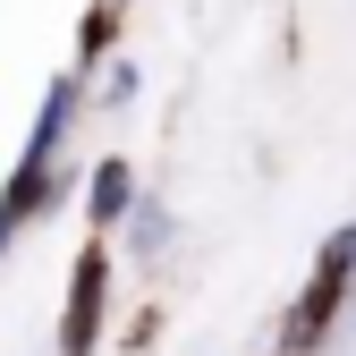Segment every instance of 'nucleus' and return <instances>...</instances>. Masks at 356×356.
Instances as JSON below:
<instances>
[{
    "instance_id": "f257e3e1",
    "label": "nucleus",
    "mask_w": 356,
    "mask_h": 356,
    "mask_svg": "<svg viewBox=\"0 0 356 356\" xmlns=\"http://www.w3.org/2000/svg\"><path fill=\"white\" fill-rule=\"evenodd\" d=\"M94 119V85H85V68H51L42 76V102L26 119V145L9 161V178H0V263H9L42 220H60L85 187V161H76V127Z\"/></svg>"
},
{
    "instance_id": "f03ea898",
    "label": "nucleus",
    "mask_w": 356,
    "mask_h": 356,
    "mask_svg": "<svg viewBox=\"0 0 356 356\" xmlns=\"http://www.w3.org/2000/svg\"><path fill=\"white\" fill-rule=\"evenodd\" d=\"M348 305H356V212L331 238H314V263H305L297 297L272 323V356H323L339 339V323H348Z\"/></svg>"
},
{
    "instance_id": "7ed1b4c3",
    "label": "nucleus",
    "mask_w": 356,
    "mask_h": 356,
    "mask_svg": "<svg viewBox=\"0 0 356 356\" xmlns=\"http://www.w3.org/2000/svg\"><path fill=\"white\" fill-rule=\"evenodd\" d=\"M119 331V246L85 229L68 254V289H60V323H51V356H102Z\"/></svg>"
},
{
    "instance_id": "20e7f679",
    "label": "nucleus",
    "mask_w": 356,
    "mask_h": 356,
    "mask_svg": "<svg viewBox=\"0 0 356 356\" xmlns=\"http://www.w3.org/2000/svg\"><path fill=\"white\" fill-rule=\"evenodd\" d=\"M136 195H145V170L127 153H94L85 161V187H76V212H85L94 238H119V220L136 212Z\"/></svg>"
},
{
    "instance_id": "39448f33",
    "label": "nucleus",
    "mask_w": 356,
    "mask_h": 356,
    "mask_svg": "<svg viewBox=\"0 0 356 356\" xmlns=\"http://www.w3.org/2000/svg\"><path fill=\"white\" fill-rule=\"evenodd\" d=\"M111 246H119V263H136V272H161V263L178 254V204H170L161 187H145L136 212L119 220V238H111Z\"/></svg>"
},
{
    "instance_id": "423d86ee",
    "label": "nucleus",
    "mask_w": 356,
    "mask_h": 356,
    "mask_svg": "<svg viewBox=\"0 0 356 356\" xmlns=\"http://www.w3.org/2000/svg\"><path fill=\"white\" fill-rule=\"evenodd\" d=\"M119 17H127V0H85V17H76V60H68V68L94 76L102 60H119Z\"/></svg>"
},
{
    "instance_id": "0eeeda50",
    "label": "nucleus",
    "mask_w": 356,
    "mask_h": 356,
    "mask_svg": "<svg viewBox=\"0 0 356 356\" xmlns=\"http://www.w3.org/2000/svg\"><path fill=\"white\" fill-rule=\"evenodd\" d=\"M85 85H94V119H127V111L145 102V68L127 60V51H119V60H102Z\"/></svg>"
},
{
    "instance_id": "6e6552de",
    "label": "nucleus",
    "mask_w": 356,
    "mask_h": 356,
    "mask_svg": "<svg viewBox=\"0 0 356 356\" xmlns=\"http://www.w3.org/2000/svg\"><path fill=\"white\" fill-rule=\"evenodd\" d=\"M111 339H119V348H153V339H161V305H145V314L127 323V331H111Z\"/></svg>"
}]
</instances>
